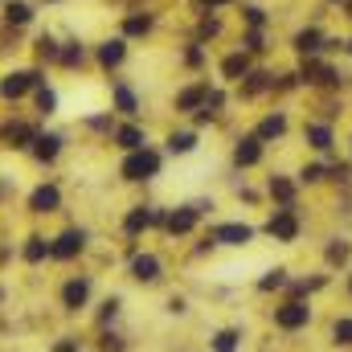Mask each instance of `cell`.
I'll use <instances>...</instances> for the list:
<instances>
[{"label":"cell","mask_w":352,"mask_h":352,"mask_svg":"<svg viewBox=\"0 0 352 352\" xmlns=\"http://www.w3.org/2000/svg\"><path fill=\"white\" fill-rule=\"evenodd\" d=\"M328 4H344V0H328Z\"/></svg>","instance_id":"45"},{"label":"cell","mask_w":352,"mask_h":352,"mask_svg":"<svg viewBox=\"0 0 352 352\" xmlns=\"http://www.w3.org/2000/svg\"><path fill=\"white\" fill-rule=\"evenodd\" d=\"M115 144H119L123 152H140V148H148V135H144L135 123H127V127H115Z\"/></svg>","instance_id":"18"},{"label":"cell","mask_w":352,"mask_h":352,"mask_svg":"<svg viewBox=\"0 0 352 352\" xmlns=\"http://www.w3.org/2000/svg\"><path fill=\"white\" fill-rule=\"evenodd\" d=\"M8 144L4 148H33V140H37V131L29 127V123H4V131H0Z\"/></svg>","instance_id":"16"},{"label":"cell","mask_w":352,"mask_h":352,"mask_svg":"<svg viewBox=\"0 0 352 352\" xmlns=\"http://www.w3.org/2000/svg\"><path fill=\"white\" fill-rule=\"evenodd\" d=\"M127 344L119 340V336H102V352H123Z\"/></svg>","instance_id":"41"},{"label":"cell","mask_w":352,"mask_h":352,"mask_svg":"<svg viewBox=\"0 0 352 352\" xmlns=\"http://www.w3.org/2000/svg\"><path fill=\"white\" fill-rule=\"evenodd\" d=\"M168 152H173V156L197 152V131H173V135H168Z\"/></svg>","instance_id":"28"},{"label":"cell","mask_w":352,"mask_h":352,"mask_svg":"<svg viewBox=\"0 0 352 352\" xmlns=\"http://www.w3.org/2000/svg\"><path fill=\"white\" fill-rule=\"evenodd\" d=\"M37 87H45L41 70H8V74L0 78V98L16 102V98H25L29 90H37Z\"/></svg>","instance_id":"2"},{"label":"cell","mask_w":352,"mask_h":352,"mask_svg":"<svg viewBox=\"0 0 352 352\" xmlns=\"http://www.w3.org/2000/svg\"><path fill=\"white\" fill-rule=\"evenodd\" d=\"M238 340H242V336H238L234 328H226V332L213 336V352H238Z\"/></svg>","instance_id":"34"},{"label":"cell","mask_w":352,"mask_h":352,"mask_svg":"<svg viewBox=\"0 0 352 352\" xmlns=\"http://www.w3.org/2000/svg\"><path fill=\"white\" fill-rule=\"evenodd\" d=\"M82 62H87V45H82V41H62V58H58V66L74 70V66H82Z\"/></svg>","instance_id":"27"},{"label":"cell","mask_w":352,"mask_h":352,"mask_svg":"<svg viewBox=\"0 0 352 352\" xmlns=\"http://www.w3.org/2000/svg\"><path fill=\"white\" fill-rule=\"evenodd\" d=\"M45 4H58V0H45Z\"/></svg>","instance_id":"46"},{"label":"cell","mask_w":352,"mask_h":352,"mask_svg":"<svg viewBox=\"0 0 352 352\" xmlns=\"http://www.w3.org/2000/svg\"><path fill=\"white\" fill-rule=\"evenodd\" d=\"M123 180H156L160 176V152H152V148H140V152H127V160H123Z\"/></svg>","instance_id":"1"},{"label":"cell","mask_w":352,"mask_h":352,"mask_svg":"<svg viewBox=\"0 0 352 352\" xmlns=\"http://www.w3.org/2000/svg\"><path fill=\"white\" fill-rule=\"evenodd\" d=\"M87 299H90V283H87V278H70V283L62 287V303H66L70 311L87 307Z\"/></svg>","instance_id":"15"},{"label":"cell","mask_w":352,"mask_h":352,"mask_svg":"<svg viewBox=\"0 0 352 352\" xmlns=\"http://www.w3.org/2000/svg\"><path fill=\"white\" fill-rule=\"evenodd\" d=\"M324 45H328V33H324L320 25H303V29L291 37V50H295L299 58H320Z\"/></svg>","instance_id":"3"},{"label":"cell","mask_w":352,"mask_h":352,"mask_svg":"<svg viewBox=\"0 0 352 352\" xmlns=\"http://www.w3.org/2000/svg\"><path fill=\"white\" fill-rule=\"evenodd\" d=\"M324 176H328V168H324V164H303V173H299V180H303V184H320Z\"/></svg>","instance_id":"39"},{"label":"cell","mask_w":352,"mask_h":352,"mask_svg":"<svg viewBox=\"0 0 352 352\" xmlns=\"http://www.w3.org/2000/svg\"><path fill=\"white\" fill-rule=\"evenodd\" d=\"M45 258H50V242L33 234V238L25 242V263H45Z\"/></svg>","instance_id":"30"},{"label":"cell","mask_w":352,"mask_h":352,"mask_svg":"<svg viewBox=\"0 0 352 352\" xmlns=\"http://www.w3.org/2000/svg\"><path fill=\"white\" fill-rule=\"evenodd\" d=\"M29 21H33V4H29V0H4V25L21 29V25H29Z\"/></svg>","instance_id":"19"},{"label":"cell","mask_w":352,"mask_h":352,"mask_svg":"<svg viewBox=\"0 0 352 352\" xmlns=\"http://www.w3.org/2000/svg\"><path fill=\"white\" fill-rule=\"evenodd\" d=\"M266 234H270L274 242H295V238H299V217L291 213V205H283V209H274V213H270Z\"/></svg>","instance_id":"4"},{"label":"cell","mask_w":352,"mask_h":352,"mask_svg":"<svg viewBox=\"0 0 352 352\" xmlns=\"http://www.w3.org/2000/svg\"><path fill=\"white\" fill-rule=\"evenodd\" d=\"M156 221H164V213H160V209L135 205V209L123 217V230H127V234H140V230H148V226H156Z\"/></svg>","instance_id":"14"},{"label":"cell","mask_w":352,"mask_h":352,"mask_svg":"<svg viewBox=\"0 0 352 352\" xmlns=\"http://www.w3.org/2000/svg\"><path fill=\"white\" fill-rule=\"evenodd\" d=\"M98 66L102 70H115V66H123V58H127V37H107V41H98Z\"/></svg>","instance_id":"8"},{"label":"cell","mask_w":352,"mask_h":352,"mask_svg":"<svg viewBox=\"0 0 352 352\" xmlns=\"http://www.w3.org/2000/svg\"><path fill=\"white\" fill-rule=\"evenodd\" d=\"M164 226H168V234H173V238L192 234V226H197V205H180V209H173V213L164 217Z\"/></svg>","instance_id":"11"},{"label":"cell","mask_w":352,"mask_h":352,"mask_svg":"<svg viewBox=\"0 0 352 352\" xmlns=\"http://www.w3.org/2000/svg\"><path fill=\"white\" fill-rule=\"evenodd\" d=\"M352 258V246L349 242H332V246H328V263L332 266H344Z\"/></svg>","instance_id":"37"},{"label":"cell","mask_w":352,"mask_h":352,"mask_svg":"<svg viewBox=\"0 0 352 352\" xmlns=\"http://www.w3.org/2000/svg\"><path fill=\"white\" fill-rule=\"evenodd\" d=\"M205 58H209V54H205V41H188V50H184V66L197 70V66H205Z\"/></svg>","instance_id":"36"},{"label":"cell","mask_w":352,"mask_h":352,"mask_svg":"<svg viewBox=\"0 0 352 352\" xmlns=\"http://www.w3.org/2000/svg\"><path fill=\"white\" fill-rule=\"evenodd\" d=\"M258 160H263V140L258 135H246V140L234 144V164L238 168H254Z\"/></svg>","instance_id":"10"},{"label":"cell","mask_w":352,"mask_h":352,"mask_svg":"<svg viewBox=\"0 0 352 352\" xmlns=\"http://www.w3.org/2000/svg\"><path fill=\"white\" fill-rule=\"evenodd\" d=\"M242 50H246V54H266V33H263V29H246Z\"/></svg>","instance_id":"33"},{"label":"cell","mask_w":352,"mask_h":352,"mask_svg":"<svg viewBox=\"0 0 352 352\" xmlns=\"http://www.w3.org/2000/svg\"><path fill=\"white\" fill-rule=\"evenodd\" d=\"M197 33H201V37H217V33H221V21H217V16H201V29H197Z\"/></svg>","instance_id":"40"},{"label":"cell","mask_w":352,"mask_h":352,"mask_svg":"<svg viewBox=\"0 0 352 352\" xmlns=\"http://www.w3.org/2000/svg\"><path fill=\"white\" fill-rule=\"evenodd\" d=\"M58 152H62V135H37V140H33V156H37L41 164H54Z\"/></svg>","instance_id":"24"},{"label":"cell","mask_w":352,"mask_h":352,"mask_svg":"<svg viewBox=\"0 0 352 352\" xmlns=\"http://www.w3.org/2000/svg\"><path fill=\"white\" fill-rule=\"evenodd\" d=\"M266 87H274V74L254 70V74H246V78H242V98H254V94H263Z\"/></svg>","instance_id":"26"},{"label":"cell","mask_w":352,"mask_h":352,"mask_svg":"<svg viewBox=\"0 0 352 352\" xmlns=\"http://www.w3.org/2000/svg\"><path fill=\"white\" fill-rule=\"evenodd\" d=\"M274 324H278L283 332H299V328H307V324H311V307H307V303H299V299H295V303H283V307L274 311Z\"/></svg>","instance_id":"5"},{"label":"cell","mask_w":352,"mask_h":352,"mask_svg":"<svg viewBox=\"0 0 352 352\" xmlns=\"http://www.w3.org/2000/svg\"><path fill=\"white\" fill-rule=\"evenodd\" d=\"M278 287H287V270L283 266L266 270V278H258V291H278Z\"/></svg>","instance_id":"35"},{"label":"cell","mask_w":352,"mask_h":352,"mask_svg":"<svg viewBox=\"0 0 352 352\" xmlns=\"http://www.w3.org/2000/svg\"><path fill=\"white\" fill-rule=\"evenodd\" d=\"M242 21H246L250 29H266V25H270V16H266L263 4H242Z\"/></svg>","instance_id":"31"},{"label":"cell","mask_w":352,"mask_h":352,"mask_svg":"<svg viewBox=\"0 0 352 352\" xmlns=\"http://www.w3.org/2000/svg\"><path fill=\"white\" fill-rule=\"evenodd\" d=\"M54 352H78V344H70V340H62V344H54Z\"/></svg>","instance_id":"44"},{"label":"cell","mask_w":352,"mask_h":352,"mask_svg":"<svg viewBox=\"0 0 352 352\" xmlns=\"http://www.w3.org/2000/svg\"><path fill=\"white\" fill-rule=\"evenodd\" d=\"M303 140H307V148H316V152H328V148L336 144V135H332L328 123H307V127H303Z\"/></svg>","instance_id":"17"},{"label":"cell","mask_w":352,"mask_h":352,"mask_svg":"<svg viewBox=\"0 0 352 352\" xmlns=\"http://www.w3.org/2000/svg\"><path fill=\"white\" fill-rule=\"evenodd\" d=\"M270 197L283 201V205H291V201H295V184H291L287 176H270Z\"/></svg>","instance_id":"29"},{"label":"cell","mask_w":352,"mask_h":352,"mask_svg":"<svg viewBox=\"0 0 352 352\" xmlns=\"http://www.w3.org/2000/svg\"><path fill=\"white\" fill-rule=\"evenodd\" d=\"M205 98H209V82H197V87L176 90L173 107H176V111H201V107H205Z\"/></svg>","instance_id":"12"},{"label":"cell","mask_w":352,"mask_h":352,"mask_svg":"<svg viewBox=\"0 0 352 352\" xmlns=\"http://www.w3.org/2000/svg\"><path fill=\"white\" fill-rule=\"evenodd\" d=\"M254 135H258V140H278V135H287V115H283V111H274V115H266L263 123H258V131H254Z\"/></svg>","instance_id":"25"},{"label":"cell","mask_w":352,"mask_h":352,"mask_svg":"<svg viewBox=\"0 0 352 352\" xmlns=\"http://www.w3.org/2000/svg\"><path fill=\"white\" fill-rule=\"evenodd\" d=\"M131 278H135V283H156V278H160V258H156V254H140V258L131 263Z\"/></svg>","instance_id":"20"},{"label":"cell","mask_w":352,"mask_h":352,"mask_svg":"<svg viewBox=\"0 0 352 352\" xmlns=\"http://www.w3.org/2000/svg\"><path fill=\"white\" fill-rule=\"evenodd\" d=\"M250 74V54L246 50H234L230 58H221V78L226 82H242Z\"/></svg>","instance_id":"13"},{"label":"cell","mask_w":352,"mask_h":352,"mask_svg":"<svg viewBox=\"0 0 352 352\" xmlns=\"http://www.w3.org/2000/svg\"><path fill=\"white\" fill-rule=\"evenodd\" d=\"M213 238H217L221 246H250L254 226H246V221H230V226H217V230H213Z\"/></svg>","instance_id":"9"},{"label":"cell","mask_w":352,"mask_h":352,"mask_svg":"<svg viewBox=\"0 0 352 352\" xmlns=\"http://www.w3.org/2000/svg\"><path fill=\"white\" fill-rule=\"evenodd\" d=\"M33 54H37V62H58V58H62V41H58L54 33H37Z\"/></svg>","instance_id":"23"},{"label":"cell","mask_w":352,"mask_h":352,"mask_svg":"<svg viewBox=\"0 0 352 352\" xmlns=\"http://www.w3.org/2000/svg\"><path fill=\"white\" fill-rule=\"evenodd\" d=\"M29 209L33 213H58L62 209V188L58 184H37L29 192Z\"/></svg>","instance_id":"7"},{"label":"cell","mask_w":352,"mask_h":352,"mask_svg":"<svg viewBox=\"0 0 352 352\" xmlns=\"http://www.w3.org/2000/svg\"><path fill=\"white\" fill-rule=\"evenodd\" d=\"M82 250H87V230H66V234L54 238L50 258H74V254H82Z\"/></svg>","instance_id":"6"},{"label":"cell","mask_w":352,"mask_h":352,"mask_svg":"<svg viewBox=\"0 0 352 352\" xmlns=\"http://www.w3.org/2000/svg\"><path fill=\"white\" fill-rule=\"evenodd\" d=\"M152 12H127L123 16V37H148L152 33Z\"/></svg>","instance_id":"22"},{"label":"cell","mask_w":352,"mask_h":352,"mask_svg":"<svg viewBox=\"0 0 352 352\" xmlns=\"http://www.w3.org/2000/svg\"><path fill=\"white\" fill-rule=\"evenodd\" d=\"M37 115H58V94L50 87H37Z\"/></svg>","instance_id":"32"},{"label":"cell","mask_w":352,"mask_h":352,"mask_svg":"<svg viewBox=\"0 0 352 352\" xmlns=\"http://www.w3.org/2000/svg\"><path fill=\"white\" fill-rule=\"evenodd\" d=\"M111 98H115V111H123V115H140V98H135V90L127 87V82H115V90H111Z\"/></svg>","instance_id":"21"},{"label":"cell","mask_w":352,"mask_h":352,"mask_svg":"<svg viewBox=\"0 0 352 352\" xmlns=\"http://www.w3.org/2000/svg\"><path fill=\"white\" fill-rule=\"evenodd\" d=\"M328 173L336 176V180H352V164H332Z\"/></svg>","instance_id":"42"},{"label":"cell","mask_w":352,"mask_h":352,"mask_svg":"<svg viewBox=\"0 0 352 352\" xmlns=\"http://www.w3.org/2000/svg\"><path fill=\"white\" fill-rule=\"evenodd\" d=\"M349 291H352V278H349Z\"/></svg>","instance_id":"47"},{"label":"cell","mask_w":352,"mask_h":352,"mask_svg":"<svg viewBox=\"0 0 352 352\" xmlns=\"http://www.w3.org/2000/svg\"><path fill=\"white\" fill-rule=\"evenodd\" d=\"M115 316H119V299H107L102 303V320H115Z\"/></svg>","instance_id":"43"},{"label":"cell","mask_w":352,"mask_h":352,"mask_svg":"<svg viewBox=\"0 0 352 352\" xmlns=\"http://www.w3.org/2000/svg\"><path fill=\"white\" fill-rule=\"evenodd\" d=\"M332 340L344 344V349H352V320H336V324H332Z\"/></svg>","instance_id":"38"}]
</instances>
